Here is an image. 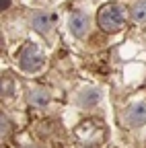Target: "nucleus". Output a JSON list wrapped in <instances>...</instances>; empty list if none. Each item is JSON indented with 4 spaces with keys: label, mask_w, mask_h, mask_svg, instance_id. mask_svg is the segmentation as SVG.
Masks as SVG:
<instances>
[{
    "label": "nucleus",
    "mask_w": 146,
    "mask_h": 148,
    "mask_svg": "<svg viewBox=\"0 0 146 148\" xmlns=\"http://www.w3.org/2000/svg\"><path fill=\"white\" fill-rule=\"evenodd\" d=\"M127 21H130V10L121 2H107L97 10V27L103 33H119Z\"/></svg>",
    "instance_id": "f257e3e1"
},
{
    "label": "nucleus",
    "mask_w": 146,
    "mask_h": 148,
    "mask_svg": "<svg viewBox=\"0 0 146 148\" xmlns=\"http://www.w3.org/2000/svg\"><path fill=\"white\" fill-rule=\"evenodd\" d=\"M16 64H19V68L25 72V74H35L37 70L43 68L45 64V51L39 43H25L19 53H16Z\"/></svg>",
    "instance_id": "f03ea898"
},
{
    "label": "nucleus",
    "mask_w": 146,
    "mask_h": 148,
    "mask_svg": "<svg viewBox=\"0 0 146 148\" xmlns=\"http://www.w3.org/2000/svg\"><path fill=\"white\" fill-rule=\"evenodd\" d=\"M74 138L80 146H99L107 138V127L97 119H86L74 127Z\"/></svg>",
    "instance_id": "7ed1b4c3"
},
{
    "label": "nucleus",
    "mask_w": 146,
    "mask_h": 148,
    "mask_svg": "<svg viewBox=\"0 0 146 148\" xmlns=\"http://www.w3.org/2000/svg\"><path fill=\"white\" fill-rule=\"evenodd\" d=\"M119 121L123 123V127H140L146 123V101H136L132 105H127L121 115Z\"/></svg>",
    "instance_id": "20e7f679"
},
{
    "label": "nucleus",
    "mask_w": 146,
    "mask_h": 148,
    "mask_svg": "<svg viewBox=\"0 0 146 148\" xmlns=\"http://www.w3.org/2000/svg\"><path fill=\"white\" fill-rule=\"evenodd\" d=\"M68 29L70 33L78 37V39H82L84 35H88V29H90V18L86 12L82 10H76V12H72L70 18H68Z\"/></svg>",
    "instance_id": "39448f33"
},
{
    "label": "nucleus",
    "mask_w": 146,
    "mask_h": 148,
    "mask_svg": "<svg viewBox=\"0 0 146 148\" xmlns=\"http://www.w3.org/2000/svg\"><path fill=\"white\" fill-rule=\"evenodd\" d=\"M56 21H58L56 12H45V10H41V12H37V14L31 16V27H33L35 31H39V33H47L53 25H56Z\"/></svg>",
    "instance_id": "423d86ee"
},
{
    "label": "nucleus",
    "mask_w": 146,
    "mask_h": 148,
    "mask_svg": "<svg viewBox=\"0 0 146 148\" xmlns=\"http://www.w3.org/2000/svg\"><path fill=\"white\" fill-rule=\"evenodd\" d=\"M49 99H51L49 90H47V88H41V86H37V88H31L29 97H27L29 105H31V107H37V109L45 107V105L49 103Z\"/></svg>",
    "instance_id": "0eeeda50"
},
{
    "label": "nucleus",
    "mask_w": 146,
    "mask_h": 148,
    "mask_svg": "<svg viewBox=\"0 0 146 148\" xmlns=\"http://www.w3.org/2000/svg\"><path fill=\"white\" fill-rule=\"evenodd\" d=\"M130 18H132L134 23H138V25L146 23V0H136V2L132 4Z\"/></svg>",
    "instance_id": "6e6552de"
},
{
    "label": "nucleus",
    "mask_w": 146,
    "mask_h": 148,
    "mask_svg": "<svg viewBox=\"0 0 146 148\" xmlns=\"http://www.w3.org/2000/svg\"><path fill=\"white\" fill-rule=\"evenodd\" d=\"M14 97V80L8 76H2V99H12Z\"/></svg>",
    "instance_id": "1a4fd4ad"
},
{
    "label": "nucleus",
    "mask_w": 146,
    "mask_h": 148,
    "mask_svg": "<svg viewBox=\"0 0 146 148\" xmlns=\"http://www.w3.org/2000/svg\"><path fill=\"white\" fill-rule=\"evenodd\" d=\"M8 4H10V0H2V8H6Z\"/></svg>",
    "instance_id": "9d476101"
},
{
    "label": "nucleus",
    "mask_w": 146,
    "mask_h": 148,
    "mask_svg": "<svg viewBox=\"0 0 146 148\" xmlns=\"http://www.w3.org/2000/svg\"><path fill=\"white\" fill-rule=\"evenodd\" d=\"M82 148H97V146H82Z\"/></svg>",
    "instance_id": "9b49d317"
},
{
    "label": "nucleus",
    "mask_w": 146,
    "mask_h": 148,
    "mask_svg": "<svg viewBox=\"0 0 146 148\" xmlns=\"http://www.w3.org/2000/svg\"><path fill=\"white\" fill-rule=\"evenodd\" d=\"M35 148H37V146H35Z\"/></svg>",
    "instance_id": "f8f14e48"
}]
</instances>
